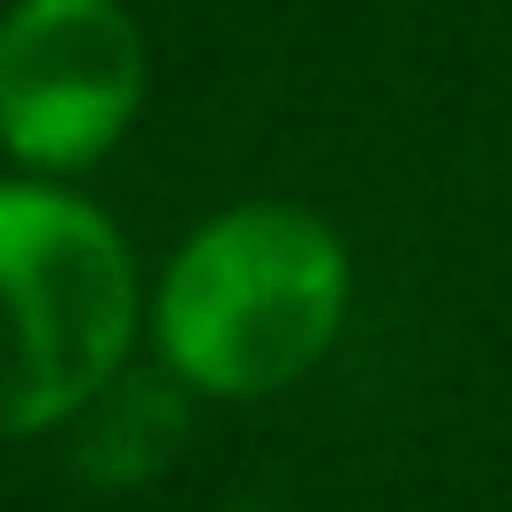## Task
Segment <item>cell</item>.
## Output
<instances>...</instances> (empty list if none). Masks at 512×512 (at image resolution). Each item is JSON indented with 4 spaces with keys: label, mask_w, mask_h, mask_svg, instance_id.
<instances>
[{
    "label": "cell",
    "mask_w": 512,
    "mask_h": 512,
    "mask_svg": "<svg viewBox=\"0 0 512 512\" xmlns=\"http://www.w3.org/2000/svg\"><path fill=\"white\" fill-rule=\"evenodd\" d=\"M144 362V264L83 181L0 166V445L61 437Z\"/></svg>",
    "instance_id": "obj_2"
},
{
    "label": "cell",
    "mask_w": 512,
    "mask_h": 512,
    "mask_svg": "<svg viewBox=\"0 0 512 512\" xmlns=\"http://www.w3.org/2000/svg\"><path fill=\"white\" fill-rule=\"evenodd\" d=\"M189 407L196 400L144 354V362H128L121 377L68 422L61 445H68V460H76L91 482L121 490V482L159 475V467L181 452V437H189Z\"/></svg>",
    "instance_id": "obj_4"
},
{
    "label": "cell",
    "mask_w": 512,
    "mask_h": 512,
    "mask_svg": "<svg viewBox=\"0 0 512 512\" xmlns=\"http://www.w3.org/2000/svg\"><path fill=\"white\" fill-rule=\"evenodd\" d=\"M354 241L302 196H234L144 272V354L196 407L287 400L339 354Z\"/></svg>",
    "instance_id": "obj_1"
},
{
    "label": "cell",
    "mask_w": 512,
    "mask_h": 512,
    "mask_svg": "<svg viewBox=\"0 0 512 512\" xmlns=\"http://www.w3.org/2000/svg\"><path fill=\"white\" fill-rule=\"evenodd\" d=\"M151 31L128 0H0V166L83 181L144 128Z\"/></svg>",
    "instance_id": "obj_3"
}]
</instances>
